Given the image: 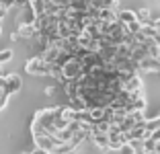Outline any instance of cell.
<instances>
[{"label": "cell", "instance_id": "obj_1", "mask_svg": "<svg viewBox=\"0 0 160 154\" xmlns=\"http://www.w3.org/2000/svg\"><path fill=\"white\" fill-rule=\"evenodd\" d=\"M49 68L52 64H47L41 56H33L25 64V72H29L31 76H49Z\"/></svg>", "mask_w": 160, "mask_h": 154}, {"label": "cell", "instance_id": "obj_25", "mask_svg": "<svg viewBox=\"0 0 160 154\" xmlns=\"http://www.w3.org/2000/svg\"><path fill=\"white\" fill-rule=\"evenodd\" d=\"M2 76H6V74H4V70H2V66H0V78H2Z\"/></svg>", "mask_w": 160, "mask_h": 154}, {"label": "cell", "instance_id": "obj_22", "mask_svg": "<svg viewBox=\"0 0 160 154\" xmlns=\"http://www.w3.org/2000/svg\"><path fill=\"white\" fill-rule=\"evenodd\" d=\"M154 43L160 47V31H156V35H154Z\"/></svg>", "mask_w": 160, "mask_h": 154}, {"label": "cell", "instance_id": "obj_14", "mask_svg": "<svg viewBox=\"0 0 160 154\" xmlns=\"http://www.w3.org/2000/svg\"><path fill=\"white\" fill-rule=\"evenodd\" d=\"M146 130L150 131V136H152V131L160 130V117H156V119H150V121H146Z\"/></svg>", "mask_w": 160, "mask_h": 154}, {"label": "cell", "instance_id": "obj_9", "mask_svg": "<svg viewBox=\"0 0 160 154\" xmlns=\"http://www.w3.org/2000/svg\"><path fill=\"white\" fill-rule=\"evenodd\" d=\"M136 21H138L136 10H127V8L119 10V23H123V25H132V23H136Z\"/></svg>", "mask_w": 160, "mask_h": 154}, {"label": "cell", "instance_id": "obj_21", "mask_svg": "<svg viewBox=\"0 0 160 154\" xmlns=\"http://www.w3.org/2000/svg\"><path fill=\"white\" fill-rule=\"evenodd\" d=\"M10 39H12V41H19V39H21V35H19V31H14V33H12V35H10Z\"/></svg>", "mask_w": 160, "mask_h": 154}, {"label": "cell", "instance_id": "obj_8", "mask_svg": "<svg viewBox=\"0 0 160 154\" xmlns=\"http://www.w3.org/2000/svg\"><path fill=\"white\" fill-rule=\"evenodd\" d=\"M64 93L68 95V99L80 97V84H78V80H66V82H64Z\"/></svg>", "mask_w": 160, "mask_h": 154}, {"label": "cell", "instance_id": "obj_3", "mask_svg": "<svg viewBox=\"0 0 160 154\" xmlns=\"http://www.w3.org/2000/svg\"><path fill=\"white\" fill-rule=\"evenodd\" d=\"M21 89H23V80H21V76L14 74V72H8V74H6V80H4V93L10 97V95L19 93Z\"/></svg>", "mask_w": 160, "mask_h": 154}, {"label": "cell", "instance_id": "obj_23", "mask_svg": "<svg viewBox=\"0 0 160 154\" xmlns=\"http://www.w3.org/2000/svg\"><path fill=\"white\" fill-rule=\"evenodd\" d=\"M43 93H45L47 97H49V95H53V86H45V90H43Z\"/></svg>", "mask_w": 160, "mask_h": 154}, {"label": "cell", "instance_id": "obj_19", "mask_svg": "<svg viewBox=\"0 0 160 154\" xmlns=\"http://www.w3.org/2000/svg\"><path fill=\"white\" fill-rule=\"evenodd\" d=\"M14 4H17V8H23V6L31 4V0H14Z\"/></svg>", "mask_w": 160, "mask_h": 154}, {"label": "cell", "instance_id": "obj_20", "mask_svg": "<svg viewBox=\"0 0 160 154\" xmlns=\"http://www.w3.org/2000/svg\"><path fill=\"white\" fill-rule=\"evenodd\" d=\"M29 154H52V152H47V150L37 148V146H35V150H33V152H29Z\"/></svg>", "mask_w": 160, "mask_h": 154}, {"label": "cell", "instance_id": "obj_11", "mask_svg": "<svg viewBox=\"0 0 160 154\" xmlns=\"http://www.w3.org/2000/svg\"><path fill=\"white\" fill-rule=\"evenodd\" d=\"M136 14H138V21H140L142 25H152V23H154V21H152V14H150V10H148V8L136 10Z\"/></svg>", "mask_w": 160, "mask_h": 154}, {"label": "cell", "instance_id": "obj_26", "mask_svg": "<svg viewBox=\"0 0 160 154\" xmlns=\"http://www.w3.org/2000/svg\"><path fill=\"white\" fill-rule=\"evenodd\" d=\"M2 4H4V0H0V6H2Z\"/></svg>", "mask_w": 160, "mask_h": 154}, {"label": "cell", "instance_id": "obj_29", "mask_svg": "<svg viewBox=\"0 0 160 154\" xmlns=\"http://www.w3.org/2000/svg\"><path fill=\"white\" fill-rule=\"evenodd\" d=\"M158 60H160V56H158Z\"/></svg>", "mask_w": 160, "mask_h": 154}, {"label": "cell", "instance_id": "obj_27", "mask_svg": "<svg viewBox=\"0 0 160 154\" xmlns=\"http://www.w3.org/2000/svg\"><path fill=\"white\" fill-rule=\"evenodd\" d=\"M138 154H144V152H138Z\"/></svg>", "mask_w": 160, "mask_h": 154}, {"label": "cell", "instance_id": "obj_10", "mask_svg": "<svg viewBox=\"0 0 160 154\" xmlns=\"http://www.w3.org/2000/svg\"><path fill=\"white\" fill-rule=\"evenodd\" d=\"M125 90H129V93H133V90H142V78L140 74H133L132 78L125 82Z\"/></svg>", "mask_w": 160, "mask_h": 154}, {"label": "cell", "instance_id": "obj_24", "mask_svg": "<svg viewBox=\"0 0 160 154\" xmlns=\"http://www.w3.org/2000/svg\"><path fill=\"white\" fill-rule=\"evenodd\" d=\"M152 25H154V29H156V31H160V19H156Z\"/></svg>", "mask_w": 160, "mask_h": 154}, {"label": "cell", "instance_id": "obj_2", "mask_svg": "<svg viewBox=\"0 0 160 154\" xmlns=\"http://www.w3.org/2000/svg\"><path fill=\"white\" fill-rule=\"evenodd\" d=\"M62 70H64V78H62V84H64L66 80H78L80 76L84 74V66H82V62L78 58H72Z\"/></svg>", "mask_w": 160, "mask_h": 154}, {"label": "cell", "instance_id": "obj_4", "mask_svg": "<svg viewBox=\"0 0 160 154\" xmlns=\"http://www.w3.org/2000/svg\"><path fill=\"white\" fill-rule=\"evenodd\" d=\"M37 21V13L33 10V6H23L19 8V14H17V23L19 25H33Z\"/></svg>", "mask_w": 160, "mask_h": 154}, {"label": "cell", "instance_id": "obj_12", "mask_svg": "<svg viewBox=\"0 0 160 154\" xmlns=\"http://www.w3.org/2000/svg\"><path fill=\"white\" fill-rule=\"evenodd\" d=\"M68 107H72L74 111H86V101L82 97H74V99H70V105Z\"/></svg>", "mask_w": 160, "mask_h": 154}, {"label": "cell", "instance_id": "obj_13", "mask_svg": "<svg viewBox=\"0 0 160 154\" xmlns=\"http://www.w3.org/2000/svg\"><path fill=\"white\" fill-rule=\"evenodd\" d=\"M88 113H90V119H92V123L103 121V117H105V109H101V107H97V109H88Z\"/></svg>", "mask_w": 160, "mask_h": 154}, {"label": "cell", "instance_id": "obj_28", "mask_svg": "<svg viewBox=\"0 0 160 154\" xmlns=\"http://www.w3.org/2000/svg\"><path fill=\"white\" fill-rule=\"evenodd\" d=\"M25 154H29V152H25Z\"/></svg>", "mask_w": 160, "mask_h": 154}, {"label": "cell", "instance_id": "obj_5", "mask_svg": "<svg viewBox=\"0 0 160 154\" xmlns=\"http://www.w3.org/2000/svg\"><path fill=\"white\" fill-rule=\"evenodd\" d=\"M140 72H150V74L160 72V60L158 58H144L140 62Z\"/></svg>", "mask_w": 160, "mask_h": 154}, {"label": "cell", "instance_id": "obj_7", "mask_svg": "<svg viewBox=\"0 0 160 154\" xmlns=\"http://www.w3.org/2000/svg\"><path fill=\"white\" fill-rule=\"evenodd\" d=\"M90 140H92V144L97 146L99 150H109V134H101V131H94V134L90 136Z\"/></svg>", "mask_w": 160, "mask_h": 154}, {"label": "cell", "instance_id": "obj_18", "mask_svg": "<svg viewBox=\"0 0 160 154\" xmlns=\"http://www.w3.org/2000/svg\"><path fill=\"white\" fill-rule=\"evenodd\" d=\"M121 154H138V152H136V150H133L129 144H125V146L121 148Z\"/></svg>", "mask_w": 160, "mask_h": 154}, {"label": "cell", "instance_id": "obj_15", "mask_svg": "<svg viewBox=\"0 0 160 154\" xmlns=\"http://www.w3.org/2000/svg\"><path fill=\"white\" fill-rule=\"evenodd\" d=\"M156 144H158V142L152 140V138L144 140V152H156Z\"/></svg>", "mask_w": 160, "mask_h": 154}, {"label": "cell", "instance_id": "obj_17", "mask_svg": "<svg viewBox=\"0 0 160 154\" xmlns=\"http://www.w3.org/2000/svg\"><path fill=\"white\" fill-rule=\"evenodd\" d=\"M6 103H8V95H6L4 90L0 89V111H2V109L6 107Z\"/></svg>", "mask_w": 160, "mask_h": 154}, {"label": "cell", "instance_id": "obj_16", "mask_svg": "<svg viewBox=\"0 0 160 154\" xmlns=\"http://www.w3.org/2000/svg\"><path fill=\"white\" fill-rule=\"evenodd\" d=\"M12 60V49H2L0 51V66Z\"/></svg>", "mask_w": 160, "mask_h": 154}, {"label": "cell", "instance_id": "obj_6", "mask_svg": "<svg viewBox=\"0 0 160 154\" xmlns=\"http://www.w3.org/2000/svg\"><path fill=\"white\" fill-rule=\"evenodd\" d=\"M19 35H21V39H31V41H33L39 35V31H37V27H35V23L33 25H19Z\"/></svg>", "mask_w": 160, "mask_h": 154}]
</instances>
